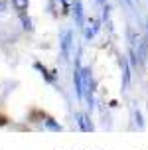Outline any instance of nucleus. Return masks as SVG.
Segmentation results:
<instances>
[{
	"label": "nucleus",
	"instance_id": "nucleus-2",
	"mask_svg": "<svg viewBox=\"0 0 148 150\" xmlns=\"http://www.w3.org/2000/svg\"><path fill=\"white\" fill-rule=\"evenodd\" d=\"M77 122H79V128L81 130H93V125L89 122L87 115H77Z\"/></svg>",
	"mask_w": 148,
	"mask_h": 150
},
{
	"label": "nucleus",
	"instance_id": "nucleus-7",
	"mask_svg": "<svg viewBox=\"0 0 148 150\" xmlns=\"http://www.w3.org/2000/svg\"><path fill=\"white\" fill-rule=\"evenodd\" d=\"M12 2H14V6L18 10H26L28 8V0H12Z\"/></svg>",
	"mask_w": 148,
	"mask_h": 150
},
{
	"label": "nucleus",
	"instance_id": "nucleus-8",
	"mask_svg": "<svg viewBox=\"0 0 148 150\" xmlns=\"http://www.w3.org/2000/svg\"><path fill=\"white\" fill-rule=\"evenodd\" d=\"M97 2H101V4H105V2H107V0H97Z\"/></svg>",
	"mask_w": 148,
	"mask_h": 150
},
{
	"label": "nucleus",
	"instance_id": "nucleus-4",
	"mask_svg": "<svg viewBox=\"0 0 148 150\" xmlns=\"http://www.w3.org/2000/svg\"><path fill=\"white\" fill-rule=\"evenodd\" d=\"M75 20L79 26H83V6H81V0H75Z\"/></svg>",
	"mask_w": 148,
	"mask_h": 150
},
{
	"label": "nucleus",
	"instance_id": "nucleus-3",
	"mask_svg": "<svg viewBox=\"0 0 148 150\" xmlns=\"http://www.w3.org/2000/svg\"><path fill=\"white\" fill-rule=\"evenodd\" d=\"M120 63H123V87H128V83H130V73H128V63H126V59H120Z\"/></svg>",
	"mask_w": 148,
	"mask_h": 150
},
{
	"label": "nucleus",
	"instance_id": "nucleus-1",
	"mask_svg": "<svg viewBox=\"0 0 148 150\" xmlns=\"http://www.w3.org/2000/svg\"><path fill=\"white\" fill-rule=\"evenodd\" d=\"M61 50H63V55H65V59H67L69 57V50H71V32H65L63 42H61Z\"/></svg>",
	"mask_w": 148,
	"mask_h": 150
},
{
	"label": "nucleus",
	"instance_id": "nucleus-5",
	"mask_svg": "<svg viewBox=\"0 0 148 150\" xmlns=\"http://www.w3.org/2000/svg\"><path fill=\"white\" fill-rule=\"evenodd\" d=\"M97 32H99V22H93L87 30H85V38H87V40H91V38H95Z\"/></svg>",
	"mask_w": 148,
	"mask_h": 150
},
{
	"label": "nucleus",
	"instance_id": "nucleus-6",
	"mask_svg": "<svg viewBox=\"0 0 148 150\" xmlns=\"http://www.w3.org/2000/svg\"><path fill=\"white\" fill-rule=\"evenodd\" d=\"M132 117H134V122H136V127H138V128H144V120H142V115L136 111V109L132 111Z\"/></svg>",
	"mask_w": 148,
	"mask_h": 150
}]
</instances>
